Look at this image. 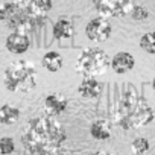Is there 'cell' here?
I'll return each mask as SVG.
<instances>
[{
  "label": "cell",
  "instance_id": "obj_1",
  "mask_svg": "<svg viewBox=\"0 0 155 155\" xmlns=\"http://www.w3.org/2000/svg\"><path fill=\"white\" fill-rule=\"evenodd\" d=\"M67 140L64 126L50 116L31 119L21 131V141L32 153H52L58 150Z\"/></svg>",
  "mask_w": 155,
  "mask_h": 155
},
{
  "label": "cell",
  "instance_id": "obj_2",
  "mask_svg": "<svg viewBox=\"0 0 155 155\" xmlns=\"http://www.w3.org/2000/svg\"><path fill=\"white\" fill-rule=\"evenodd\" d=\"M153 116L155 114L152 107L137 94L135 88L129 87L123 93L113 119L117 126H120L125 131H129L149 125L153 120Z\"/></svg>",
  "mask_w": 155,
  "mask_h": 155
},
{
  "label": "cell",
  "instance_id": "obj_3",
  "mask_svg": "<svg viewBox=\"0 0 155 155\" xmlns=\"http://www.w3.org/2000/svg\"><path fill=\"white\" fill-rule=\"evenodd\" d=\"M3 82L9 91H31L37 87L38 78L34 65L26 59H20L5 68Z\"/></svg>",
  "mask_w": 155,
  "mask_h": 155
},
{
  "label": "cell",
  "instance_id": "obj_4",
  "mask_svg": "<svg viewBox=\"0 0 155 155\" xmlns=\"http://www.w3.org/2000/svg\"><path fill=\"white\" fill-rule=\"evenodd\" d=\"M0 21L9 28L25 32L37 25L28 12V0H12L0 5Z\"/></svg>",
  "mask_w": 155,
  "mask_h": 155
},
{
  "label": "cell",
  "instance_id": "obj_5",
  "mask_svg": "<svg viewBox=\"0 0 155 155\" xmlns=\"http://www.w3.org/2000/svg\"><path fill=\"white\" fill-rule=\"evenodd\" d=\"M110 65V56L105 50L99 47H87L76 59L78 73L84 74L85 78H94L102 74Z\"/></svg>",
  "mask_w": 155,
  "mask_h": 155
},
{
  "label": "cell",
  "instance_id": "obj_6",
  "mask_svg": "<svg viewBox=\"0 0 155 155\" xmlns=\"http://www.w3.org/2000/svg\"><path fill=\"white\" fill-rule=\"evenodd\" d=\"M102 17H125L131 12L135 0H91Z\"/></svg>",
  "mask_w": 155,
  "mask_h": 155
},
{
  "label": "cell",
  "instance_id": "obj_7",
  "mask_svg": "<svg viewBox=\"0 0 155 155\" xmlns=\"http://www.w3.org/2000/svg\"><path fill=\"white\" fill-rule=\"evenodd\" d=\"M111 32H113V28L105 17H97V18L90 20L85 28V35L88 37V40L96 41V43L107 41L111 37Z\"/></svg>",
  "mask_w": 155,
  "mask_h": 155
},
{
  "label": "cell",
  "instance_id": "obj_8",
  "mask_svg": "<svg viewBox=\"0 0 155 155\" xmlns=\"http://www.w3.org/2000/svg\"><path fill=\"white\" fill-rule=\"evenodd\" d=\"M67 107H68V99L64 94L50 93L44 99V110H46L47 116H50V117L62 114L67 110Z\"/></svg>",
  "mask_w": 155,
  "mask_h": 155
},
{
  "label": "cell",
  "instance_id": "obj_9",
  "mask_svg": "<svg viewBox=\"0 0 155 155\" xmlns=\"http://www.w3.org/2000/svg\"><path fill=\"white\" fill-rule=\"evenodd\" d=\"M5 44H6V49H8L11 53L21 55V53H25V52L29 49L31 40H29V37H28L25 32L15 31V32H12V34L8 35Z\"/></svg>",
  "mask_w": 155,
  "mask_h": 155
},
{
  "label": "cell",
  "instance_id": "obj_10",
  "mask_svg": "<svg viewBox=\"0 0 155 155\" xmlns=\"http://www.w3.org/2000/svg\"><path fill=\"white\" fill-rule=\"evenodd\" d=\"M52 0H28V12L35 23L41 21L52 11Z\"/></svg>",
  "mask_w": 155,
  "mask_h": 155
},
{
  "label": "cell",
  "instance_id": "obj_11",
  "mask_svg": "<svg viewBox=\"0 0 155 155\" xmlns=\"http://www.w3.org/2000/svg\"><path fill=\"white\" fill-rule=\"evenodd\" d=\"M134 64H135L134 56L131 53H128V52H119V53H116L113 56V59H110L111 68L116 73H119V74H123V73L132 70L134 68Z\"/></svg>",
  "mask_w": 155,
  "mask_h": 155
},
{
  "label": "cell",
  "instance_id": "obj_12",
  "mask_svg": "<svg viewBox=\"0 0 155 155\" xmlns=\"http://www.w3.org/2000/svg\"><path fill=\"white\" fill-rule=\"evenodd\" d=\"M101 82L97 79H94V78H85V79L79 84V87H78V93H79L82 97L85 99H94L101 94Z\"/></svg>",
  "mask_w": 155,
  "mask_h": 155
},
{
  "label": "cell",
  "instance_id": "obj_13",
  "mask_svg": "<svg viewBox=\"0 0 155 155\" xmlns=\"http://www.w3.org/2000/svg\"><path fill=\"white\" fill-rule=\"evenodd\" d=\"M90 134L96 140H108L111 137V123L107 119H97L91 123Z\"/></svg>",
  "mask_w": 155,
  "mask_h": 155
},
{
  "label": "cell",
  "instance_id": "obj_14",
  "mask_svg": "<svg viewBox=\"0 0 155 155\" xmlns=\"http://www.w3.org/2000/svg\"><path fill=\"white\" fill-rule=\"evenodd\" d=\"M74 29L70 20L67 18H59L55 25H53V37L56 40H64V38H70L73 37Z\"/></svg>",
  "mask_w": 155,
  "mask_h": 155
},
{
  "label": "cell",
  "instance_id": "obj_15",
  "mask_svg": "<svg viewBox=\"0 0 155 155\" xmlns=\"http://www.w3.org/2000/svg\"><path fill=\"white\" fill-rule=\"evenodd\" d=\"M41 65L46 68V70H49V71H58V70H61V67H62V56L58 53V52H55V50H50V52H47L43 58H41Z\"/></svg>",
  "mask_w": 155,
  "mask_h": 155
},
{
  "label": "cell",
  "instance_id": "obj_16",
  "mask_svg": "<svg viewBox=\"0 0 155 155\" xmlns=\"http://www.w3.org/2000/svg\"><path fill=\"white\" fill-rule=\"evenodd\" d=\"M20 119V110L12 105H2L0 107V123L2 125H14Z\"/></svg>",
  "mask_w": 155,
  "mask_h": 155
},
{
  "label": "cell",
  "instance_id": "obj_17",
  "mask_svg": "<svg viewBox=\"0 0 155 155\" xmlns=\"http://www.w3.org/2000/svg\"><path fill=\"white\" fill-rule=\"evenodd\" d=\"M149 147H150L149 140L144 138V137H137L131 143V149H132L134 155H143V153H146L149 150Z\"/></svg>",
  "mask_w": 155,
  "mask_h": 155
},
{
  "label": "cell",
  "instance_id": "obj_18",
  "mask_svg": "<svg viewBox=\"0 0 155 155\" xmlns=\"http://www.w3.org/2000/svg\"><path fill=\"white\" fill-rule=\"evenodd\" d=\"M140 47L144 49L147 53L153 55L155 53V34L153 32H147L140 38Z\"/></svg>",
  "mask_w": 155,
  "mask_h": 155
},
{
  "label": "cell",
  "instance_id": "obj_19",
  "mask_svg": "<svg viewBox=\"0 0 155 155\" xmlns=\"http://www.w3.org/2000/svg\"><path fill=\"white\" fill-rule=\"evenodd\" d=\"M14 150H15L14 138H11V137H2L0 138V153L2 155H9Z\"/></svg>",
  "mask_w": 155,
  "mask_h": 155
},
{
  "label": "cell",
  "instance_id": "obj_20",
  "mask_svg": "<svg viewBox=\"0 0 155 155\" xmlns=\"http://www.w3.org/2000/svg\"><path fill=\"white\" fill-rule=\"evenodd\" d=\"M129 14H131V17L135 21H143V20H146L149 17V11L144 6H141V5H134Z\"/></svg>",
  "mask_w": 155,
  "mask_h": 155
},
{
  "label": "cell",
  "instance_id": "obj_21",
  "mask_svg": "<svg viewBox=\"0 0 155 155\" xmlns=\"http://www.w3.org/2000/svg\"><path fill=\"white\" fill-rule=\"evenodd\" d=\"M91 155H114V153H111V152H107V150H96V152H93Z\"/></svg>",
  "mask_w": 155,
  "mask_h": 155
},
{
  "label": "cell",
  "instance_id": "obj_22",
  "mask_svg": "<svg viewBox=\"0 0 155 155\" xmlns=\"http://www.w3.org/2000/svg\"><path fill=\"white\" fill-rule=\"evenodd\" d=\"M58 155H68V153H58Z\"/></svg>",
  "mask_w": 155,
  "mask_h": 155
}]
</instances>
